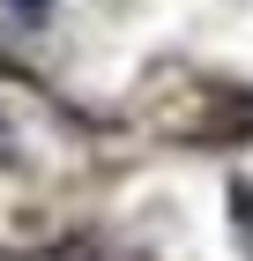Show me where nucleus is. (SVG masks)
Wrapping results in <instances>:
<instances>
[{
    "label": "nucleus",
    "instance_id": "nucleus-1",
    "mask_svg": "<svg viewBox=\"0 0 253 261\" xmlns=\"http://www.w3.org/2000/svg\"><path fill=\"white\" fill-rule=\"evenodd\" d=\"M231 209H238V246H246V261H253V187L246 179H231Z\"/></svg>",
    "mask_w": 253,
    "mask_h": 261
},
{
    "label": "nucleus",
    "instance_id": "nucleus-2",
    "mask_svg": "<svg viewBox=\"0 0 253 261\" xmlns=\"http://www.w3.org/2000/svg\"><path fill=\"white\" fill-rule=\"evenodd\" d=\"M0 15L15 22V30H38V22L52 15V0H0Z\"/></svg>",
    "mask_w": 253,
    "mask_h": 261
}]
</instances>
